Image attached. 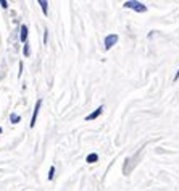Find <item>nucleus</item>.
<instances>
[{"label": "nucleus", "mask_w": 179, "mask_h": 191, "mask_svg": "<svg viewBox=\"0 0 179 191\" xmlns=\"http://www.w3.org/2000/svg\"><path fill=\"white\" fill-rule=\"evenodd\" d=\"M124 8H129V10H134L137 13H145L147 12V7L144 3L137 2V0H126V2L123 3Z\"/></svg>", "instance_id": "obj_1"}, {"label": "nucleus", "mask_w": 179, "mask_h": 191, "mask_svg": "<svg viewBox=\"0 0 179 191\" xmlns=\"http://www.w3.org/2000/svg\"><path fill=\"white\" fill-rule=\"evenodd\" d=\"M118 42V34H108L103 41V45H105V50H110L113 45Z\"/></svg>", "instance_id": "obj_2"}, {"label": "nucleus", "mask_w": 179, "mask_h": 191, "mask_svg": "<svg viewBox=\"0 0 179 191\" xmlns=\"http://www.w3.org/2000/svg\"><path fill=\"white\" fill-rule=\"evenodd\" d=\"M41 106H42V101L39 99L36 102V107H34V112H32V117H31V123H29V126L34 128L36 126V121H37V115H39V110H41Z\"/></svg>", "instance_id": "obj_3"}, {"label": "nucleus", "mask_w": 179, "mask_h": 191, "mask_svg": "<svg viewBox=\"0 0 179 191\" xmlns=\"http://www.w3.org/2000/svg\"><path fill=\"white\" fill-rule=\"evenodd\" d=\"M102 112H103V106L97 107V109L94 110L92 113H89V115L86 117V121H92V120H95V118H99V117L102 115Z\"/></svg>", "instance_id": "obj_4"}, {"label": "nucleus", "mask_w": 179, "mask_h": 191, "mask_svg": "<svg viewBox=\"0 0 179 191\" xmlns=\"http://www.w3.org/2000/svg\"><path fill=\"white\" fill-rule=\"evenodd\" d=\"M27 34H29V31H27V26L26 24H21L20 26V41L24 44L27 41Z\"/></svg>", "instance_id": "obj_5"}, {"label": "nucleus", "mask_w": 179, "mask_h": 191, "mask_svg": "<svg viewBox=\"0 0 179 191\" xmlns=\"http://www.w3.org/2000/svg\"><path fill=\"white\" fill-rule=\"evenodd\" d=\"M37 2H39V5H41L42 13L47 16V15H49V2H47V0H37Z\"/></svg>", "instance_id": "obj_6"}, {"label": "nucleus", "mask_w": 179, "mask_h": 191, "mask_svg": "<svg viewBox=\"0 0 179 191\" xmlns=\"http://www.w3.org/2000/svg\"><path fill=\"white\" fill-rule=\"evenodd\" d=\"M97 160H99V156H97V154H89V156L86 157V162H87V164H95Z\"/></svg>", "instance_id": "obj_7"}, {"label": "nucleus", "mask_w": 179, "mask_h": 191, "mask_svg": "<svg viewBox=\"0 0 179 191\" xmlns=\"http://www.w3.org/2000/svg\"><path fill=\"white\" fill-rule=\"evenodd\" d=\"M10 121L13 123V125H16V123L21 121V117L18 115V113H12V115H10Z\"/></svg>", "instance_id": "obj_8"}, {"label": "nucleus", "mask_w": 179, "mask_h": 191, "mask_svg": "<svg viewBox=\"0 0 179 191\" xmlns=\"http://www.w3.org/2000/svg\"><path fill=\"white\" fill-rule=\"evenodd\" d=\"M23 54H24V57H29V55H31V47H29V44H27V41L24 42V47H23Z\"/></svg>", "instance_id": "obj_9"}, {"label": "nucleus", "mask_w": 179, "mask_h": 191, "mask_svg": "<svg viewBox=\"0 0 179 191\" xmlns=\"http://www.w3.org/2000/svg\"><path fill=\"white\" fill-rule=\"evenodd\" d=\"M53 177H55V167L52 165L50 170H49V180H53Z\"/></svg>", "instance_id": "obj_10"}, {"label": "nucleus", "mask_w": 179, "mask_h": 191, "mask_svg": "<svg viewBox=\"0 0 179 191\" xmlns=\"http://www.w3.org/2000/svg\"><path fill=\"white\" fill-rule=\"evenodd\" d=\"M47 41H49V31L45 29V33H44V44H47Z\"/></svg>", "instance_id": "obj_11"}, {"label": "nucleus", "mask_w": 179, "mask_h": 191, "mask_svg": "<svg viewBox=\"0 0 179 191\" xmlns=\"http://www.w3.org/2000/svg\"><path fill=\"white\" fill-rule=\"evenodd\" d=\"M0 5H2V8H8V2H7V0H0Z\"/></svg>", "instance_id": "obj_12"}, {"label": "nucleus", "mask_w": 179, "mask_h": 191, "mask_svg": "<svg viewBox=\"0 0 179 191\" xmlns=\"http://www.w3.org/2000/svg\"><path fill=\"white\" fill-rule=\"evenodd\" d=\"M23 75V62H20V71H18V76Z\"/></svg>", "instance_id": "obj_13"}, {"label": "nucleus", "mask_w": 179, "mask_h": 191, "mask_svg": "<svg viewBox=\"0 0 179 191\" xmlns=\"http://www.w3.org/2000/svg\"><path fill=\"white\" fill-rule=\"evenodd\" d=\"M177 80H179V70H177L176 75H174V81H177Z\"/></svg>", "instance_id": "obj_14"}, {"label": "nucleus", "mask_w": 179, "mask_h": 191, "mask_svg": "<svg viewBox=\"0 0 179 191\" xmlns=\"http://www.w3.org/2000/svg\"><path fill=\"white\" fill-rule=\"evenodd\" d=\"M0 135H2V128H0Z\"/></svg>", "instance_id": "obj_15"}]
</instances>
